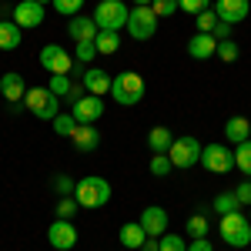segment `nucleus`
Wrapping results in <instances>:
<instances>
[{
	"label": "nucleus",
	"instance_id": "23",
	"mask_svg": "<svg viewBox=\"0 0 251 251\" xmlns=\"http://www.w3.org/2000/svg\"><path fill=\"white\" fill-rule=\"evenodd\" d=\"M148 144H151V151H154V154H168V151H171V144H174V137H171L168 127H151Z\"/></svg>",
	"mask_w": 251,
	"mask_h": 251
},
{
	"label": "nucleus",
	"instance_id": "25",
	"mask_svg": "<svg viewBox=\"0 0 251 251\" xmlns=\"http://www.w3.org/2000/svg\"><path fill=\"white\" fill-rule=\"evenodd\" d=\"M211 208L218 214H231V211H241V201H238V194H234V191H221L218 198H214Z\"/></svg>",
	"mask_w": 251,
	"mask_h": 251
},
{
	"label": "nucleus",
	"instance_id": "2",
	"mask_svg": "<svg viewBox=\"0 0 251 251\" xmlns=\"http://www.w3.org/2000/svg\"><path fill=\"white\" fill-rule=\"evenodd\" d=\"M111 97H114L121 107H134L137 100L144 97V77L134 71H124L111 80Z\"/></svg>",
	"mask_w": 251,
	"mask_h": 251
},
{
	"label": "nucleus",
	"instance_id": "41",
	"mask_svg": "<svg viewBox=\"0 0 251 251\" xmlns=\"http://www.w3.org/2000/svg\"><path fill=\"white\" fill-rule=\"evenodd\" d=\"M211 37L218 40V44H221V40H228V37H231V24L218 20V24H214V30H211Z\"/></svg>",
	"mask_w": 251,
	"mask_h": 251
},
{
	"label": "nucleus",
	"instance_id": "30",
	"mask_svg": "<svg viewBox=\"0 0 251 251\" xmlns=\"http://www.w3.org/2000/svg\"><path fill=\"white\" fill-rule=\"evenodd\" d=\"M184 231L191 234V238H204V234H208V218H204V214H191L188 225H184Z\"/></svg>",
	"mask_w": 251,
	"mask_h": 251
},
{
	"label": "nucleus",
	"instance_id": "36",
	"mask_svg": "<svg viewBox=\"0 0 251 251\" xmlns=\"http://www.w3.org/2000/svg\"><path fill=\"white\" fill-rule=\"evenodd\" d=\"M74 188H77V181H74V177H67V174H57V177H54V191H57L60 198H71Z\"/></svg>",
	"mask_w": 251,
	"mask_h": 251
},
{
	"label": "nucleus",
	"instance_id": "6",
	"mask_svg": "<svg viewBox=\"0 0 251 251\" xmlns=\"http://www.w3.org/2000/svg\"><path fill=\"white\" fill-rule=\"evenodd\" d=\"M201 151H204V144H198V137L184 134V137H174V144H171V151H168V157H171L174 168L188 171V168H194V164L201 161Z\"/></svg>",
	"mask_w": 251,
	"mask_h": 251
},
{
	"label": "nucleus",
	"instance_id": "38",
	"mask_svg": "<svg viewBox=\"0 0 251 251\" xmlns=\"http://www.w3.org/2000/svg\"><path fill=\"white\" fill-rule=\"evenodd\" d=\"M177 7H181L184 14H191V17H198L201 10H208V7H211V0H177Z\"/></svg>",
	"mask_w": 251,
	"mask_h": 251
},
{
	"label": "nucleus",
	"instance_id": "48",
	"mask_svg": "<svg viewBox=\"0 0 251 251\" xmlns=\"http://www.w3.org/2000/svg\"><path fill=\"white\" fill-rule=\"evenodd\" d=\"M0 100H3V97H0Z\"/></svg>",
	"mask_w": 251,
	"mask_h": 251
},
{
	"label": "nucleus",
	"instance_id": "35",
	"mask_svg": "<svg viewBox=\"0 0 251 251\" xmlns=\"http://www.w3.org/2000/svg\"><path fill=\"white\" fill-rule=\"evenodd\" d=\"M171 157L168 154H154L151 157V174H154V177H164V174H171Z\"/></svg>",
	"mask_w": 251,
	"mask_h": 251
},
{
	"label": "nucleus",
	"instance_id": "8",
	"mask_svg": "<svg viewBox=\"0 0 251 251\" xmlns=\"http://www.w3.org/2000/svg\"><path fill=\"white\" fill-rule=\"evenodd\" d=\"M37 64L44 71H50V74H71V71H74V57H71L60 44H47V47L40 50Z\"/></svg>",
	"mask_w": 251,
	"mask_h": 251
},
{
	"label": "nucleus",
	"instance_id": "12",
	"mask_svg": "<svg viewBox=\"0 0 251 251\" xmlns=\"http://www.w3.org/2000/svg\"><path fill=\"white\" fill-rule=\"evenodd\" d=\"M14 24L20 30H30V27H40L44 24V3L37 0H20L14 7Z\"/></svg>",
	"mask_w": 251,
	"mask_h": 251
},
{
	"label": "nucleus",
	"instance_id": "9",
	"mask_svg": "<svg viewBox=\"0 0 251 251\" xmlns=\"http://www.w3.org/2000/svg\"><path fill=\"white\" fill-rule=\"evenodd\" d=\"M201 164H204L211 174H228L234 168V151H228L225 144H204Z\"/></svg>",
	"mask_w": 251,
	"mask_h": 251
},
{
	"label": "nucleus",
	"instance_id": "40",
	"mask_svg": "<svg viewBox=\"0 0 251 251\" xmlns=\"http://www.w3.org/2000/svg\"><path fill=\"white\" fill-rule=\"evenodd\" d=\"M234 194H238L241 208H251V181H241V184L234 188Z\"/></svg>",
	"mask_w": 251,
	"mask_h": 251
},
{
	"label": "nucleus",
	"instance_id": "27",
	"mask_svg": "<svg viewBox=\"0 0 251 251\" xmlns=\"http://www.w3.org/2000/svg\"><path fill=\"white\" fill-rule=\"evenodd\" d=\"M74 131H77L74 114H57V117H54V134H57V137H71Z\"/></svg>",
	"mask_w": 251,
	"mask_h": 251
},
{
	"label": "nucleus",
	"instance_id": "21",
	"mask_svg": "<svg viewBox=\"0 0 251 251\" xmlns=\"http://www.w3.org/2000/svg\"><path fill=\"white\" fill-rule=\"evenodd\" d=\"M20 34H24V30H20L14 20H0V50H7V54L17 50L20 47Z\"/></svg>",
	"mask_w": 251,
	"mask_h": 251
},
{
	"label": "nucleus",
	"instance_id": "29",
	"mask_svg": "<svg viewBox=\"0 0 251 251\" xmlns=\"http://www.w3.org/2000/svg\"><path fill=\"white\" fill-rule=\"evenodd\" d=\"M47 87H50L57 97H67L71 87H74V80H71V74H50V84H47Z\"/></svg>",
	"mask_w": 251,
	"mask_h": 251
},
{
	"label": "nucleus",
	"instance_id": "18",
	"mask_svg": "<svg viewBox=\"0 0 251 251\" xmlns=\"http://www.w3.org/2000/svg\"><path fill=\"white\" fill-rule=\"evenodd\" d=\"M218 54V40L211 37V34H194L191 40H188V57L194 60H208Z\"/></svg>",
	"mask_w": 251,
	"mask_h": 251
},
{
	"label": "nucleus",
	"instance_id": "17",
	"mask_svg": "<svg viewBox=\"0 0 251 251\" xmlns=\"http://www.w3.org/2000/svg\"><path fill=\"white\" fill-rule=\"evenodd\" d=\"M111 74L107 71H100V67H87L84 71V77H80V84L87 87V94H97V97H104V94H111Z\"/></svg>",
	"mask_w": 251,
	"mask_h": 251
},
{
	"label": "nucleus",
	"instance_id": "28",
	"mask_svg": "<svg viewBox=\"0 0 251 251\" xmlns=\"http://www.w3.org/2000/svg\"><path fill=\"white\" fill-rule=\"evenodd\" d=\"M214 57H221L225 64H234V60L241 57V47L228 37V40H221V44H218V54H214Z\"/></svg>",
	"mask_w": 251,
	"mask_h": 251
},
{
	"label": "nucleus",
	"instance_id": "33",
	"mask_svg": "<svg viewBox=\"0 0 251 251\" xmlns=\"http://www.w3.org/2000/svg\"><path fill=\"white\" fill-rule=\"evenodd\" d=\"M214 24H218V14H214V7L201 10V14H198V34H211Z\"/></svg>",
	"mask_w": 251,
	"mask_h": 251
},
{
	"label": "nucleus",
	"instance_id": "31",
	"mask_svg": "<svg viewBox=\"0 0 251 251\" xmlns=\"http://www.w3.org/2000/svg\"><path fill=\"white\" fill-rule=\"evenodd\" d=\"M50 7L57 10L60 17H77V10L84 7V0H50Z\"/></svg>",
	"mask_w": 251,
	"mask_h": 251
},
{
	"label": "nucleus",
	"instance_id": "22",
	"mask_svg": "<svg viewBox=\"0 0 251 251\" xmlns=\"http://www.w3.org/2000/svg\"><path fill=\"white\" fill-rule=\"evenodd\" d=\"M117 238H121V245H124V248H141L148 234H144V228H141V221H127V225L117 231Z\"/></svg>",
	"mask_w": 251,
	"mask_h": 251
},
{
	"label": "nucleus",
	"instance_id": "11",
	"mask_svg": "<svg viewBox=\"0 0 251 251\" xmlns=\"http://www.w3.org/2000/svg\"><path fill=\"white\" fill-rule=\"evenodd\" d=\"M47 241H50L54 251H71L74 245H77V228H74V221L57 218V221L47 228Z\"/></svg>",
	"mask_w": 251,
	"mask_h": 251
},
{
	"label": "nucleus",
	"instance_id": "45",
	"mask_svg": "<svg viewBox=\"0 0 251 251\" xmlns=\"http://www.w3.org/2000/svg\"><path fill=\"white\" fill-rule=\"evenodd\" d=\"M154 0H134V7H151Z\"/></svg>",
	"mask_w": 251,
	"mask_h": 251
},
{
	"label": "nucleus",
	"instance_id": "34",
	"mask_svg": "<svg viewBox=\"0 0 251 251\" xmlns=\"http://www.w3.org/2000/svg\"><path fill=\"white\" fill-rule=\"evenodd\" d=\"M77 211H80L77 198H60V201H57V218H64V221H71Z\"/></svg>",
	"mask_w": 251,
	"mask_h": 251
},
{
	"label": "nucleus",
	"instance_id": "32",
	"mask_svg": "<svg viewBox=\"0 0 251 251\" xmlns=\"http://www.w3.org/2000/svg\"><path fill=\"white\" fill-rule=\"evenodd\" d=\"M94 57H97L94 40H80V44H77V50H74V60H77V64H91Z\"/></svg>",
	"mask_w": 251,
	"mask_h": 251
},
{
	"label": "nucleus",
	"instance_id": "42",
	"mask_svg": "<svg viewBox=\"0 0 251 251\" xmlns=\"http://www.w3.org/2000/svg\"><path fill=\"white\" fill-rule=\"evenodd\" d=\"M188 251H214V245L208 241V238H191V245H188Z\"/></svg>",
	"mask_w": 251,
	"mask_h": 251
},
{
	"label": "nucleus",
	"instance_id": "43",
	"mask_svg": "<svg viewBox=\"0 0 251 251\" xmlns=\"http://www.w3.org/2000/svg\"><path fill=\"white\" fill-rule=\"evenodd\" d=\"M84 94H87V87H84V84H74V87H71V94H67V100H71V104H77Z\"/></svg>",
	"mask_w": 251,
	"mask_h": 251
},
{
	"label": "nucleus",
	"instance_id": "4",
	"mask_svg": "<svg viewBox=\"0 0 251 251\" xmlns=\"http://www.w3.org/2000/svg\"><path fill=\"white\" fill-rule=\"evenodd\" d=\"M221 238H225V245H231V248H245L251 245V221L248 214L241 211H231V214H221Z\"/></svg>",
	"mask_w": 251,
	"mask_h": 251
},
{
	"label": "nucleus",
	"instance_id": "7",
	"mask_svg": "<svg viewBox=\"0 0 251 251\" xmlns=\"http://www.w3.org/2000/svg\"><path fill=\"white\" fill-rule=\"evenodd\" d=\"M157 14L154 7H134L131 10V17H127V34L134 40H151L157 34Z\"/></svg>",
	"mask_w": 251,
	"mask_h": 251
},
{
	"label": "nucleus",
	"instance_id": "10",
	"mask_svg": "<svg viewBox=\"0 0 251 251\" xmlns=\"http://www.w3.org/2000/svg\"><path fill=\"white\" fill-rule=\"evenodd\" d=\"M71 114H74L77 124H97V121L104 117V97L84 94L77 104H71Z\"/></svg>",
	"mask_w": 251,
	"mask_h": 251
},
{
	"label": "nucleus",
	"instance_id": "13",
	"mask_svg": "<svg viewBox=\"0 0 251 251\" xmlns=\"http://www.w3.org/2000/svg\"><path fill=\"white\" fill-rule=\"evenodd\" d=\"M214 14L218 20H225V24H241V20H248L251 14V3L248 0H214Z\"/></svg>",
	"mask_w": 251,
	"mask_h": 251
},
{
	"label": "nucleus",
	"instance_id": "19",
	"mask_svg": "<svg viewBox=\"0 0 251 251\" xmlns=\"http://www.w3.org/2000/svg\"><path fill=\"white\" fill-rule=\"evenodd\" d=\"M67 34H71V40L74 44H80V40H94L97 34H100V27L94 24V17H74L71 24H67Z\"/></svg>",
	"mask_w": 251,
	"mask_h": 251
},
{
	"label": "nucleus",
	"instance_id": "5",
	"mask_svg": "<svg viewBox=\"0 0 251 251\" xmlns=\"http://www.w3.org/2000/svg\"><path fill=\"white\" fill-rule=\"evenodd\" d=\"M127 17H131V10L124 0H100L94 7V24L100 30H121V27H127Z\"/></svg>",
	"mask_w": 251,
	"mask_h": 251
},
{
	"label": "nucleus",
	"instance_id": "16",
	"mask_svg": "<svg viewBox=\"0 0 251 251\" xmlns=\"http://www.w3.org/2000/svg\"><path fill=\"white\" fill-rule=\"evenodd\" d=\"M0 97L10 100V107H14V104H24V97H27V84H24V77L14 74V71L3 74V77H0Z\"/></svg>",
	"mask_w": 251,
	"mask_h": 251
},
{
	"label": "nucleus",
	"instance_id": "3",
	"mask_svg": "<svg viewBox=\"0 0 251 251\" xmlns=\"http://www.w3.org/2000/svg\"><path fill=\"white\" fill-rule=\"evenodd\" d=\"M24 107L37 117V121H54L60 114V97L50 87H34V91H27V97H24Z\"/></svg>",
	"mask_w": 251,
	"mask_h": 251
},
{
	"label": "nucleus",
	"instance_id": "14",
	"mask_svg": "<svg viewBox=\"0 0 251 251\" xmlns=\"http://www.w3.org/2000/svg\"><path fill=\"white\" fill-rule=\"evenodd\" d=\"M141 228H144L148 238H161V234H168V211L157 208V204L144 208V211H141Z\"/></svg>",
	"mask_w": 251,
	"mask_h": 251
},
{
	"label": "nucleus",
	"instance_id": "15",
	"mask_svg": "<svg viewBox=\"0 0 251 251\" xmlns=\"http://www.w3.org/2000/svg\"><path fill=\"white\" fill-rule=\"evenodd\" d=\"M71 144H74L77 154H91V151L100 148V134H97L94 124H77V131L71 134Z\"/></svg>",
	"mask_w": 251,
	"mask_h": 251
},
{
	"label": "nucleus",
	"instance_id": "47",
	"mask_svg": "<svg viewBox=\"0 0 251 251\" xmlns=\"http://www.w3.org/2000/svg\"><path fill=\"white\" fill-rule=\"evenodd\" d=\"M248 221H251V214H248Z\"/></svg>",
	"mask_w": 251,
	"mask_h": 251
},
{
	"label": "nucleus",
	"instance_id": "39",
	"mask_svg": "<svg viewBox=\"0 0 251 251\" xmlns=\"http://www.w3.org/2000/svg\"><path fill=\"white\" fill-rule=\"evenodd\" d=\"M151 7H154V14H157V17L164 20V17H171L174 10H177V0H154Z\"/></svg>",
	"mask_w": 251,
	"mask_h": 251
},
{
	"label": "nucleus",
	"instance_id": "26",
	"mask_svg": "<svg viewBox=\"0 0 251 251\" xmlns=\"http://www.w3.org/2000/svg\"><path fill=\"white\" fill-rule=\"evenodd\" d=\"M234 168L251 177V137L241 141V144H234Z\"/></svg>",
	"mask_w": 251,
	"mask_h": 251
},
{
	"label": "nucleus",
	"instance_id": "44",
	"mask_svg": "<svg viewBox=\"0 0 251 251\" xmlns=\"http://www.w3.org/2000/svg\"><path fill=\"white\" fill-rule=\"evenodd\" d=\"M141 251H161V238H144Z\"/></svg>",
	"mask_w": 251,
	"mask_h": 251
},
{
	"label": "nucleus",
	"instance_id": "24",
	"mask_svg": "<svg viewBox=\"0 0 251 251\" xmlns=\"http://www.w3.org/2000/svg\"><path fill=\"white\" fill-rule=\"evenodd\" d=\"M94 47H97V54H117L121 50V34L117 30H100L94 37Z\"/></svg>",
	"mask_w": 251,
	"mask_h": 251
},
{
	"label": "nucleus",
	"instance_id": "37",
	"mask_svg": "<svg viewBox=\"0 0 251 251\" xmlns=\"http://www.w3.org/2000/svg\"><path fill=\"white\" fill-rule=\"evenodd\" d=\"M161 251H188V241L181 234H161Z\"/></svg>",
	"mask_w": 251,
	"mask_h": 251
},
{
	"label": "nucleus",
	"instance_id": "46",
	"mask_svg": "<svg viewBox=\"0 0 251 251\" xmlns=\"http://www.w3.org/2000/svg\"><path fill=\"white\" fill-rule=\"evenodd\" d=\"M37 3H50V0H37Z\"/></svg>",
	"mask_w": 251,
	"mask_h": 251
},
{
	"label": "nucleus",
	"instance_id": "1",
	"mask_svg": "<svg viewBox=\"0 0 251 251\" xmlns=\"http://www.w3.org/2000/svg\"><path fill=\"white\" fill-rule=\"evenodd\" d=\"M74 198H77L80 208H104L107 201H111V184L104 181V177H97V174H87V177H80L77 188H74Z\"/></svg>",
	"mask_w": 251,
	"mask_h": 251
},
{
	"label": "nucleus",
	"instance_id": "20",
	"mask_svg": "<svg viewBox=\"0 0 251 251\" xmlns=\"http://www.w3.org/2000/svg\"><path fill=\"white\" fill-rule=\"evenodd\" d=\"M225 137H228L231 144L248 141L251 137V121L248 117H228V121H225Z\"/></svg>",
	"mask_w": 251,
	"mask_h": 251
}]
</instances>
